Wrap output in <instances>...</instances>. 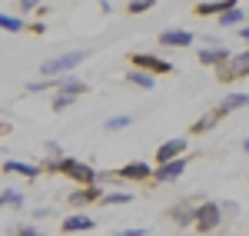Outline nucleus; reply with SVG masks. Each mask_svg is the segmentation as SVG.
I'll list each match as a JSON object with an SVG mask.
<instances>
[{
    "mask_svg": "<svg viewBox=\"0 0 249 236\" xmlns=\"http://www.w3.org/2000/svg\"><path fill=\"white\" fill-rule=\"evenodd\" d=\"M80 230H93V219H90V217H70V219H63V233H80Z\"/></svg>",
    "mask_w": 249,
    "mask_h": 236,
    "instance_id": "obj_9",
    "label": "nucleus"
},
{
    "mask_svg": "<svg viewBox=\"0 0 249 236\" xmlns=\"http://www.w3.org/2000/svg\"><path fill=\"white\" fill-rule=\"evenodd\" d=\"M186 150V143L183 140H170V143H163L160 150H156V160H160V166H166V163H173V160L179 157Z\"/></svg>",
    "mask_w": 249,
    "mask_h": 236,
    "instance_id": "obj_4",
    "label": "nucleus"
},
{
    "mask_svg": "<svg viewBox=\"0 0 249 236\" xmlns=\"http://www.w3.org/2000/svg\"><path fill=\"white\" fill-rule=\"evenodd\" d=\"M80 90H83V83H80V80H63V93H70V97H73V93H80Z\"/></svg>",
    "mask_w": 249,
    "mask_h": 236,
    "instance_id": "obj_19",
    "label": "nucleus"
},
{
    "mask_svg": "<svg viewBox=\"0 0 249 236\" xmlns=\"http://www.w3.org/2000/svg\"><path fill=\"white\" fill-rule=\"evenodd\" d=\"M163 43H166V47H190L193 34H186V30H166V34H163Z\"/></svg>",
    "mask_w": 249,
    "mask_h": 236,
    "instance_id": "obj_6",
    "label": "nucleus"
},
{
    "mask_svg": "<svg viewBox=\"0 0 249 236\" xmlns=\"http://www.w3.org/2000/svg\"><path fill=\"white\" fill-rule=\"evenodd\" d=\"M243 73H249V50L239 54V57H232V70L226 73V77H243Z\"/></svg>",
    "mask_w": 249,
    "mask_h": 236,
    "instance_id": "obj_11",
    "label": "nucleus"
},
{
    "mask_svg": "<svg viewBox=\"0 0 249 236\" xmlns=\"http://www.w3.org/2000/svg\"><path fill=\"white\" fill-rule=\"evenodd\" d=\"M120 236H146V230H123Z\"/></svg>",
    "mask_w": 249,
    "mask_h": 236,
    "instance_id": "obj_23",
    "label": "nucleus"
},
{
    "mask_svg": "<svg viewBox=\"0 0 249 236\" xmlns=\"http://www.w3.org/2000/svg\"><path fill=\"white\" fill-rule=\"evenodd\" d=\"M3 203H14V206H20V203H23V197H20L17 190H7V193H0V206H3Z\"/></svg>",
    "mask_w": 249,
    "mask_h": 236,
    "instance_id": "obj_15",
    "label": "nucleus"
},
{
    "mask_svg": "<svg viewBox=\"0 0 249 236\" xmlns=\"http://www.w3.org/2000/svg\"><path fill=\"white\" fill-rule=\"evenodd\" d=\"M50 166H53V170H63V173H67V177H73V180H80V183H87V186H90V183H93L96 180V173L93 170H90V166H87V163H80V160H50Z\"/></svg>",
    "mask_w": 249,
    "mask_h": 236,
    "instance_id": "obj_1",
    "label": "nucleus"
},
{
    "mask_svg": "<svg viewBox=\"0 0 249 236\" xmlns=\"http://www.w3.org/2000/svg\"><path fill=\"white\" fill-rule=\"evenodd\" d=\"M107 203H130V193H113V197H107Z\"/></svg>",
    "mask_w": 249,
    "mask_h": 236,
    "instance_id": "obj_21",
    "label": "nucleus"
},
{
    "mask_svg": "<svg viewBox=\"0 0 249 236\" xmlns=\"http://www.w3.org/2000/svg\"><path fill=\"white\" fill-rule=\"evenodd\" d=\"M0 27H3V30H14V34H17V30H23V20H20V17H7V14H0Z\"/></svg>",
    "mask_w": 249,
    "mask_h": 236,
    "instance_id": "obj_13",
    "label": "nucleus"
},
{
    "mask_svg": "<svg viewBox=\"0 0 249 236\" xmlns=\"http://www.w3.org/2000/svg\"><path fill=\"white\" fill-rule=\"evenodd\" d=\"M120 177H126V180H146V177H150V166H146V163H126V166L120 170Z\"/></svg>",
    "mask_w": 249,
    "mask_h": 236,
    "instance_id": "obj_8",
    "label": "nucleus"
},
{
    "mask_svg": "<svg viewBox=\"0 0 249 236\" xmlns=\"http://www.w3.org/2000/svg\"><path fill=\"white\" fill-rule=\"evenodd\" d=\"M183 170H186V163H183V160H173V163H166V166H160L156 177H160V180H176Z\"/></svg>",
    "mask_w": 249,
    "mask_h": 236,
    "instance_id": "obj_10",
    "label": "nucleus"
},
{
    "mask_svg": "<svg viewBox=\"0 0 249 236\" xmlns=\"http://www.w3.org/2000/svg\"><path fill=\"white\" fill-rule=\"evenodd\" d=\"M7 170H10V173H20V177H30V180H34V177L40 173V170L34 166V163H14V160L7 163Z\"/></svg>",
    "mask_w": 249,
    "mask_h": 236,
    "instance_id": "obj_12",
    "label": "nucleus"
},
{
    "mask_svg": "<svg viewBox=\"0 0 249 236\" xmlns=\"http://www.w3.org/2000/svg\"><path fill=\"white\" fill-rule=\"evenodd\" d=\"M136 67H146V70H153V73H170L173 67L166 63V60H160V57H150V54H136L133 57Z\"/></svg>",
    "mask_w": 249,
    "mask_h": 236,
    "instance_id": "obj_5",
    "label": "nucleus"
},
{
    "mask_svg": "<svg viewBox=\"0 0 249 236\" xmlns=\"http://www.w3.org/2000/svg\"><path fill=\"white\" fill-rule=\"evenodd\" d=\"M219 206L216 203H203L199 210H196V226L203 230V233H210V230H216V223H219Z\"/></svg>",
    "mask_w": 249,
    "mask_h": 236,
    "instance_id": "obj_3",
    "label": "nucleus"
},
{
    "mask_svg": "<svg viewBox=\"0 0 249 236\" xmlns=\"http://www.w3.org/2000/svg\"><path fill=\"white\" fill-rule=\"evenodd\" d=\"M130 83H140V87H153V80L146 77V73H140V70H133V73H130Z\"/></svg>",
    "mask_w": 249,
    "mask_h": 236,
    "instance_id": "obj_17",
    "label": "nucleus"
},
{
    "mask_svg": "<svg viewBox=\"0 0 249 236\" xmlns=\"http://www.w3.org/2000/svg\"><path fill=\"white\" fill-rule=\"evenodd\" d=\"M246 103H249V93H230V97L219 103L216 113H230V110H239V107H246Z\"/></svg>",
    "mask_w": 249,
    "mask_h": 236,
    "instance_id": "obj_7",
    "label": "nucleus"
},
{
    "mask_svg": "<svg viewBox=\"0 0 249 236\" xmlns=\"http://www.w3.org/2000/svg\"><path fill=\"white\" fill-rule=\"evenodd\" d=\"M239 20H243V14H239V10H236V7H232V10H226V14H223V23H226V27H232V23H239Z\"/></svg>",
    "mask_w": 249,
    "mask_h": 236,
    "instance_id": "obj_18",
    "label": "nucleus"
},
{
    "mask_svg": "<svg viewBox=\"0 0 249 236\" xmlns=\"http://www.w3.org/2000/svg\"><path fill=\"white\" fill-rule=\"evenodd\" d=\"M243 37H246V40H249V27H246V30H243Z\"/></svg>",
    "mask_w": 249,
    "mask_h": 236,
    "instance_id": "obj_25",
    "label": "nucleus"
},
{
    "mask_svg": "<svg viewBox=\"0 0 249 236\" xmlns=\"http://www.w3.org/2000/svg\"><path fill=\"white\" fill-rule=\"evenodd\" d=\"M107 127L110 130H123V127H130V117H113V120H107Z\"/></svg>",
    "mask_w": 249,
    "mask_h": 236,
    "instance_id": "obj_20",
    "label": "nucleus"
},
{
    "mask_svg": "<svg viewBox=\"0 0 249 236\" xmlns=\"http://www.w3.org/2000/svg\"><path fill=\"white\" fill-rule=\"evenodd\" d=\"M20 236H43V233H37V230H30V226H23V230H20Z\"/></svg>",
    "mask_w": 249,
    "mask_h": 236,
    "instance_id": "obj_24",
    "label": "nucleus"
},
{
    "mask_svg": "<svg viewBox=\"0 0 249 236\" xmlns=\"http://www.w3.org/2000/svg\"><path fill=\"white\" fill-rule=\"evenodd\" d=\"M246 150H249V140H246Z\"/></svg>",
    "mask_w": 249,
    "mask_h": 236,
    "instance_id": "obj_26",
    "label": "nucleus"
},
{
    "mask_svg": "<svg viewBox=\"0 0 249 236\" xmlns=\"http://www.w3.org/2000/svg\"><path fill=\"white\" fill-rule=\"evenodd\" d=\"M83 57H87L83 50H73V54H63V57H53V60H47V63L40 67V73H43V77H57V73H63V70L77 67V63H80Z\"/></svg>",
    "mask_w": 249,
    "mask_h": 236,
    "instance_id": "obj_2",
    "label": "nucleus"
},
{
    "mask_svg": "<svg viewBox=\"0 0 249 236\" xmlns=\"http://www.w3.org/2000/svg\"><path fill=\"white\" fill-rule=\"evenodd\" d=\"M143 10H150V3L143 0V3H130V14H143Z\"/></svg>",
    "mask_w": 249,
    "mask_h": 236,
    "instance_id": "obj_22",
    "label": "nucleus"
},
{
    "mask_svg": "<svg viewBox=\"0 0 249 236\" xmlns=\"http://www.w3.org/2000/svg\"><path fill=\"white\" fill-rule=\"evenodd\" d=\"M70 103H73V97H70V93H57V97H53V110H67Z\"/></svg>",
    "mask_w": 249,
    "mask_h": 236,
    "instance_id": "obj_16",
    "label": "nucleus"
},
{
    "mask_svg": "<svg viewBox=\"0 0 249 236\" xmlns=\"http://www.w3.org/2000/svg\"><path fill=\"white\" fill-rule=\"evenodd\" d=\"M199 60H203V63H216V60H226V50H203V54H199Z\"/></svg>",
    "mask_w": 249,
    "mask_h": 236,
    "instance_id": "obj_14",
    "label": "nucleus"
}]
</instances>
